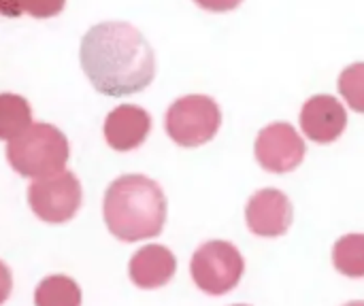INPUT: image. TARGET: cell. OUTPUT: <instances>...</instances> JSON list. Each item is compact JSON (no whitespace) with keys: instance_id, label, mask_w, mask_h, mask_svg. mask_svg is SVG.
Returning a JSON list of instances; mask_svg holds the SVG:
<instances>
[{"instance_id":"6da1fadb","label":"cell","mask_w":364,"mask_h":306,"mask_svg":"<svg viewBox=\"0 0 364 306\" xmlns=\"http://www.w3.org/2000/svg\"><path fill=\"white\" fill-rule=\"evenodd\" d=\"M79 62L90 83L105 96H130L156 75V55L143 32L122 19L94 23L81 38Z\"/></svg>"},{"instance_id":"7a4b0ae2","label":"cell","mask_w":364,"mask_h":306,"mask_svg":"<svg viewBox=\"0 0 364 306\" xmlns=\"http://www.w3.org/2000/svg\"><path fill=\"white\" fill-rule=\"evenodd\" d=\"M102 217L109 232L124 243L154 239L166 222V196L145 175H122L105 192Z\"/></svg>"},{"instance_id":"3957f363","label":"cell","mask_w":364,"mask_h":306,"mask_svg":"<svg viewBox=\"0 0 364 306\" xmlns=\"http://www.w3.org/2000/svg\"><path fill=\"white\" fill-rule=\"evenodd\" d=\"M70 145L66 134L43 121H32L21 134L6 143V160L11 168L28 179H41L64 170Z\"/></svg>"},{"instance_id":"277c9868","label":"cell","mask_w":364,"mask_h":306,"mask_svg":"<svg viewBox=\"0 0 364 306\" xmlns=\"http://www.w3.org/2000/svg\"><path fill=\"white\" fill-rule=\"evenodd\" d=\"M222 126L220 104L205 94H188L177 98L166 115L164 128L179 147H200L209 143Z\"/></svg>"},{"instance_id":"5b68a950","label":"cell","mask_w":364,"mask_h":306,"mask_svg":"<svg viewBox=\"0 0 364 306\" xmlns=\"http://www.w3.org/2000/svg\"><path fill=\"white\" fill-rule=\"evenodd\" d=\"M245 273V260L241 251L228 241L203 243L192 260L190 275L194 285L209 296H224L232 292Z\"/></svg>"},{"instance_id":"8992f818","label":"cell","mask_w":364,"mask_h":306,"mask_svg":"<svg viewBox=\"0 0 364 306\" xmlns=\"http://www.w3.org/2000/svg\"><path fill=\"white\" fill-rule=\"evenodd\" d=\"M83 202V190L70 170H60L41 179H32L28 185V204L32 213L45 224L70 222Z\"/></svg>"},{"instance_id":"52a82bcc","label":"cell","mask_w":364,"mask_h":306,"mask_svg":"<svg viewBox=\"0 0 364 306\" xmlns=\"http://www.w3.org/2000/svg\"><path fill=\"white\" fill-rule=\"evenodd\" d=\"M258 164L275 175H284L301 166L307 149L303 136L288 121H273L264 126L254 145Z\"/></svg>"},{"instance_id":"ba28073f","label":"cell","mask_w":364,"mask_h":306,"mask_svg":"<svg viewBox=\"0 0 364 306\" xmlns=\"http://www.w3.org/2000/svg\"><path fill=\"white\" fill-rule=\"evenodd\" d=\"M294 222V209L290 198L275 190L264 187L258 190L245 207V224L252 234L260 239H277L284 236Z\"/></svg>"},{"instance_id":"9c48e42d","label":"cell","mask_w":364,"mask_h":306,"mask_svg":"<svg viewBox=\"0 0 364 306\" xmlns=\"http://www.w3.org/2000/svg\"><path fill=\"white\" fill-rule=\"evenodd\" d=\"M348 126L346 106L331 94L311 96L301 109L303 134L320 145L335 143Z\"/></svg>"},{"instance_id":"30bf717a","label":"cell","mask_w":364,"mask_h":306,"mask_svg":"<svg viewBox=\"0 0 364 306\" xmlns=\"http://www.w3.org/2000/svg\"><path fill=\"white\" fill-rule=\"evenodd\" d=\"M151 130V115L136 104H119L105 117V141L115 151H132L141 147Z\"/></svg>"},{"instance_id":"8fae6325","label":"cell","mask_w":364,"mask_h":306,"mask_svg":"<svg viewBox=\"0 0 364 306\" xmlns=\"http://www.w3.org/2000/svg\"><path fill=\"white\" fill-rule=\"evenodd\" d=\"M177 271V260L171 249L162 245L141 247L128 264L130 281L139 290H158L164 288Z\"/></svg>"},{"instance_id":"7c38bea8","label":"cell","mask_w":364,"mask_h":306,"mask_svg":"<svg viewBox=\"0 0 364 306\" xmlns=\"http://www.w3.org/2000/svg\"><path fill=\"white\" fill-rule=\"evenodd\" d=\"M32 124L30 102L13 92L0 94V141H11Z\"/></svg>"},{"instance_id":"4fadbf2b","label":"cell","mask_w":364,"mask_h":306,"mask_svg":"<svg viewBox=\"0 0 364 306\" xmlns=\"http://www.w3.org/2000/svg\"><path fill=\"white\" fill-rule=\"evenodd\" d=\"M36 306H81V290L75 279L66 275H51L45 277L36 292H34Z\"/></svg>"},{"instance_id":"5bb4252c","label":"cell","mask_w":364,"mask_h":306,"mask_svg":"<svg viewBox=\"0 0 364 306\" xmlns=\"http://www.w3.org/2000/svg\"><path fill=\"white\" fill-rule=\"evenodd\" d=\"M335 268L350 279H364V234H346L333 247Z\"/></svg>"},{"instance_id":"9a60e30c","label":"cell","mask_w":364,"mask_h":306,"mask_svg":"<svg viewBox=\"0 0 364 306\" xmlns=\"http://www.w3.org/2000/svg\"><path fill=\"white\" fill-rule=\"evenodd\" d=\"M339 92L350 109L364 113V62L350 64L339 75Z\"/></svg>"},{"instance_id":"2e32d148","label":"cell","mask_w":364,"mask_h":306,"mask_svg":"<svg viewBox=\"0 0 364 306\" xmlns=\"http://www.w3.org/2000/svg\"><path fill=\"white\" fill-rule=\"evenodd\" d=\"M66 0H23V13L36 17V19H47L58 15L64 9Z\"/></svg>"},{"instance_id":"e0dca14e","label":"cell","mask_w":364,"mask_h":306,"mask_svg":"<svg viewBox=\"0 0 364 306\" xmlns=\"http://www.w3.org/2000/svg\"><path fill=\"white\" fill-rule=\"evenodd\" d=\"M198 6L207 9V11H213V13H226V11H232L237 9L243 0H194Z\"/></svg>"},{"instance_id":"ac0fdd59","label":"cell","mask_w":364,"mask_h":306,"mask_svg":"<svg viewBox=\"0 0 364 306\" xmlns=\"http://www.w3.org/2000/svg\"><path fill=\"white\" fill-rule=\"evenodd\" d=\"M11 290H13V277H11V271L4 262H0V306L4 305L11 296Z\"/></svg>"},{"instance_id":"d6986e66","label":"cell","mask_w":364,"mask_h":306,"mask_svg":"<svg viewBox=\"0 0 364 306\" xmlns=\"http://www.w3.org/2000/svg\"><path fill=\"white\" fill-rule=\"evenodd\" d=\"M23 13V0H0V15L19 17Z\"/></svg>"},{"instance_id":"ffe728a7","label":"cell","mask_w":364,"mask_h":306,"mask_svg":"<svg viewBox=\"0 0 364 306\" xmlns=\"http://www.w3.org/2000/svg\"><path fill=\"white\" fill-rule=\"evenodd\" d=\"M343 306H364V300H352V302H348V305Z\"/></svg>"},{"instance_id":"44dd1931","label":"cell","mask_w":364,"mask_h":306,"mask_svg":"<svg viewBox=\"0 0 364 306\" xmlns=\"http://www.w3.org/2000/svg\"><path fill=\"white\" fill-rule=\"evenodd\" d=\"M232 306H250V305H232Z\"/></svg>"}]
</instances>
